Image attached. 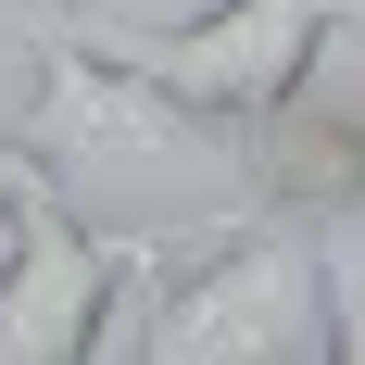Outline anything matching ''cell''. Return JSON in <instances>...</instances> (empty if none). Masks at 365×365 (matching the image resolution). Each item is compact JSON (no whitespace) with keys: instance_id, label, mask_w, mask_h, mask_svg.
<instances>
[{"instance_id":"cell-1","label":"cell","mask_w":365,"mask_h":365,"mask_svg":"<svg viewBox=\"0 0 365 365\" xmlns=\"http://www.w3.org/2000/svg\"><path fill=\"white\" fill-rule=\"evenodd\" d=\"M26 113L0 126V151L38 177L51 215H76L88 240H126V252H189V240H215V227L264 215V177H252V139H227L202 113H177L164 88L139 76H113L88 38L63 26V0H38L26 26Z\"/></svg>"},{"instance_id":"cell-2","label":"cell","mask_w":365,"mask_h":365,"mask_svg":"<svg viewBox=\"0 0 365 365\" xmlns=\"http://www.w3.org/2000/svg\"><path fill=\"white\" fill-rule=\"evenodd\" d=\"M177 277L151 290L139 365H328V340L353 328V240H302L290 215H240L215 240L164 252Z\"/></svg>"},{"instance_id":"cell-3","label":"cell","mask_w":365,"mask_h":365,"mask_svg":"<svg viewBox=\"0 0 365 365\" xmlns=\"http://www.w3.org/2000/svg\"><path fill=\"white\" fill-rule=\"evenodd\" d=\"M63 26L88 38L113 76L164 88L177 113H202L227 139H264V126L315 88V63L340 51L353 0H215V13H189V26H113V13L63 0Z\"/></svg>"},{"instance_id":"cell-4","label":"cell","mask_w":365,"mask_h":365,"mask_svg":"<svg viewBox=\"0 0 365 365\" xmlns=\"http://www.w3.org/2000/svg\"><path fill=\"white\" fill-rule=\"evenodd\" d=\"M139 277H151V252L88 240L76 215L26 202L0 227V365H101V340H113Z\"/></svg>"},{"instance_id":"cell-5","label":"cell","mask_w":365,"mask_h":365,"mask_svg":"<svg viewBox=\"0 0 365 365\" xmlns=\"http://www.w3.org/2000/svg\"><path fill=\"white\" fill-rule=\"evenodd\" d=\"M26 202H38V177H26V164H13V151H0V227L26 215Z\"/></svg>"}]
</instances>
